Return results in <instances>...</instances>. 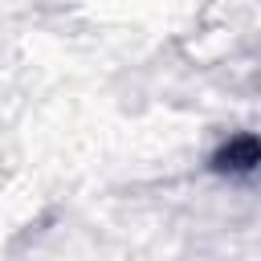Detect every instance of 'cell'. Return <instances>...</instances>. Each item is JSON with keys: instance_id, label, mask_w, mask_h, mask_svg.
<instances>
[{"instance_id": "cell-1", "label": "cell", "mask_w": 261, "mask_h": 261, "mask_svg": "<svg viewBox=\"0 0 261 261\" xmlns=\"http://www.w3.org/2000/svg\"><path fill=\"white\" fill-rule=\"evenodd\" d=\"M257 163H261V143H257V135H249V130H241V135H232L228 143H220V147L212 151V159H208V167L220 171V175H253Z\"/></svg>"}]
</instances>
